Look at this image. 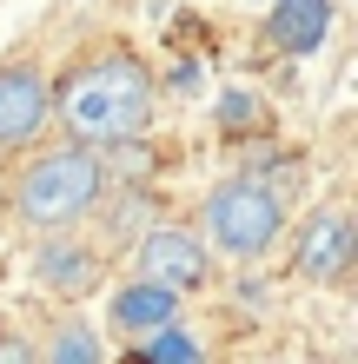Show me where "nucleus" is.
<instances>
[{"label":"nucleus","mask_w":358,"mask_h":364,"mask_svg":"<svg viewBox=\"0 0 358 364\" xmlns=\"http://www.w3.org/2000/svg\"><path fill=\"white\" fill-rule=\"evenodd\" d=\"M133 259H139V278L146 285H159V291H199L206 278H213V252H206L199 232H186V225H153L146 239L133 245Z\"/></svg>","instance_id":"20e7f679"},{"label":"nucleus","mask_w":358,"mask_h":364,"mask_svg":"<svg viewBox=\"0 0 358 364\" xmlns=\"http://www.w3.org/2000/svg\"><path fill=\"white\" fill-rule=\"evenodd\" d=\"M139 358H146V364H206V351H199L179 325H166V331H153V338H139Z\"/></svg>","instance_id":"9b49d317"},{"label":"nucleus","mask_w":358,"mask_h":364,"mask_svg":"<svg viewBox=\"0 0 358 364\" xmlns=\"http://www.w3.org/2000/svg\"><path fill=\"white\" fill-rule=\"evenodd\" d=\"M352 219H345V205H319L312 219L299 225V239H292V272L305 278V285H339L345 265H352Z\"/></svg>","instance_id":"39448f33"},{"label":"nucleus","mask_w":358,"mask_h":364,"mask_svg":"<svg viewBox=\"0 0 358 364\" xmlns=\"http://www.w3.org/2000/svg\"><path fill=\"white\" fill-rule=\"evenodd\" d=\"M332 33V0H272L265 14V40L279 53H319Z\"/></svg>","instance_id":"0eeeda50"},{"label":"nucleus","mask_w":358,"mask_h":364,"mask_svg":"<svg viewBox=\"0 0 358 364\" xmlns=\"http://www.w3.org/2000/svg\"><path fill=\"white\" fill-rule=\"evenodd\" d=\"M113 364H146V358H139V351H133V358H113Z\"/></svg>","instance_id":"2eb2a0df"},{"label":"nucleus","mask_w":358,"mask_h":364,"mask_svg":"<svg viewBox=\"0 0 358 364\" xmlns=\"http://www.w3.org/2000/svg\"><path fill=\"white\" fill-rule=\"evenodd\" d=\"M279 232H285V199L272 179L239 173V179H219L206 192V239L226 259H265L279 245Z\"/></svg>","instance_id":"7ed1b4c3"},{"label":"nucleus","mask_w":358,"mask_h":364,"mask_svg":"<svg viewBox=\"0 0 358 364\" xmlns=\"http://www.w3.org/2000/svg\"><path fill=\"white\" fill-rule=\"evenodd\" d=\"M153 100H159V80L139 53H100V60H80L67 73V87L53 93V113L67 119L73 146H126L146 133L153 119Z\"/></svg>","instance_id":"f257e3e1"},{"label":"nucleus","mask_w":358,"mask_h":364,"mask_svg":"<svg viewBox=\"0 0 358 364\" xmlns=\"http://www.w3.org/2000/svg\"><path fill=\"white\" fill-rule=\"evenodd\" d=\"M40 364H107V351H100V331L93 325H80V318H67V325L53 331V345Z\"/></svg>","instance_id":"9d476101"},{"label":"nucleus","mask_w":358,"mask_h":364,"mask_svg":"<svg viewBox=\"0 0 358 364\" xmlns=\"http://www.w3.org/2000/svg\"><path fill=\"white\" fill-rule=\"evenodd\" d=\"M47 119H53L47 73L27 67V60H7V67H0V146H27Z\"/></svg>","instance_id":"423d86ee"},{"label":"nucleus","mask_w":358,"mask_h":364,"mask_svg":"<svg viewBox=\"0 0 358 364\" xmlns=\"http://www.w3.org/2000/svg\"><path fill=\"white\" fill-rule=\"evenodd\" d=\"M193 87H199V67H193V60H186V67L173 73V93H193Z\"/></svg>","instance_id":"4468645a"},{"label":"nucleus","mask_w":358,"mask_h":364,"mask_svg":"<svg viewBox=\"0 0 358 364\" xmlns=\"http://www.w3.org/2000/svg\"><path fill=\"white\" fill-rule=\"evenodd\" d=\"M107 318H113L126 338H153V331H166V325H179V298L159 291V285H146V278H133V285L113 291Z\"/></svg>","instance_id":"6e6552de"},{"label":"nucleus","mask_w":358,"mask_h":364,"mask_svg":"<svg viewBox=\"0 0 358 364\" xmlns=\"http://www.w3.org/2000/svg\"><path fill=\"white\" fill-rule=\"evenodd\" d=\"M219 126H226V133H246V126H259V100H252L246 87L219 93Z\"/></svg>","instance_id":"f8f14e48"},{"label":"nucleus","mask_w":358,"mask_h":364,"mask_svg":"<svg viewBox=\"0 0 358 364\" xmlns=\"http://www.w3.org/2000/svg\"><path fill=\"white\" fill-rule=\"evenodd\" d=\"M100 192H107L100 153L60 146V153H40L27 173L14 179V212H20V225H33V232H67V225H80L100 205Z\"/></svg>","instance_id":"f03ea898"},{"label":"nucleus","mask_w":358,"mask_h":364,"mask_svg":"<svg viewBox=\"0 0 358 364\" xmlns=\"http://www.w3.org/2000/svg\"><path fill=\"white\" fill-rule=\"evenodd\" d=\"M40 285H53V291H87L93 278H100V259H93V245H73V239H53V245H40Z\"/></svg>","instance_id":"1a4fd4ad"},{"label":"nucleus","mask_w":358,"mask_h":364,"mask_svg":"<svg viewBox=\"0 0 358 364\" xmlns=\"http://www.w3.org/2000/svg\"><path fill=\"white\" fill-rule=\"evenodd\" d=\"M0 364H40V351L27 345V338H14V331H0Z\"/></svg>","instance_id":"ddd939ff"}]
</instances>
